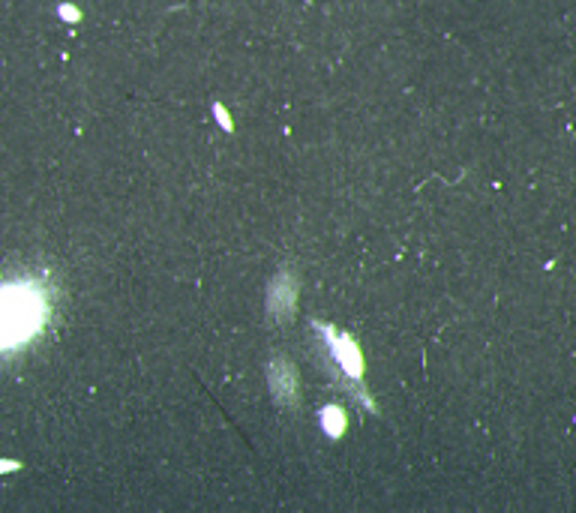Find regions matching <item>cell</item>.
Returning <instances> with one entry per match:
<instances>
[{
  "instance_id": "1",
  "label": "cell",
  "mask_w": 576,
  "mask_h": 513,
  "mask_svg": "<svg viewBox=\"0 0 576 513\" xmlns=\"http://www.w3.org/2000/svg\"><path fill=\"white\" fill-rule=\"evenodd\" d=\"M51 321V286L36 276L0 282V355L27 348Z\"/></svg>"
},
{
  "instance_id": "2",
  "label": "cell",
  "mask_w": 576,
  "mask_h": 513,
  "mask_svg": "<svg viewBox=\"0 0 576 513\" xmlns=\"http://www.w3.org/2000/svg\"><path fill=\"white\" fill-rule=\"evenodd\" d=\"M312 330L327 351V360L334 367V382H339V387L351 390L354 399H361V405H366L375 414L373 394L363 384V355H361L358 342L346 330H336L334 324H324V321H312Z\"/></svg>"
},
{
  "instance_id": "3",
  "label": "cell",
  "mask_w": 576,
  "mask_h": 513,
  "mask_svg": "<svg viewBox=\"0 0 576 513\" xmlns=\"http://www.w3.org/2000/svg\"><path fill=\"white\" fill-rule=\"evenodd\" d=\"M267 387L270 396L282 409H297L300 405V384H297V369L288 357H273L267 363Z\"/></svg>"
},
{
  "instance_id": "4",
  "label": "cell",
  "mask_w": 576,
  "mask_h": 513,
  "mask_svg": "<svg viewBox=\"0 0 576 513\" xmlns=\"http://www.w3.org/2000/svg\"><path fill=\"white\" fill-rule=\"evenodd\" d=\"M297 291H300V282L294 270H282V274L273 276V282L267 286V313L285 321L294 315V303H297Z\"/></svg>"
},
{
  "instance_id": "5",
  "label": "cell",
  "mask_w": 576,
  "mask_h": 513,
  "mask_svg": "<svg viewBox=\"0 0 576 513\" xmlns=\"http://www.w3.org/2000/svg\"><path fill=\"white\" fill-rule=\"evenodd\" d=\"M319 423H321L327 438H342V436H346V426H348V414H346L342 405L327 402L324 409L319 411Z\"/></svg>"
},
{
  "instance_id": "6",
  "label": "cell",
  "mask_w": 576,
  "mask_h": 513,
  "mask_svg": "<svg viewBox=\"0 0 576 513\" xmlns=\"http://www.w3.org/2000/svg\"><path fill=\"white\" fill-rule=\"evenodd\" d=\"M213 114H216V120H219V124H223V129H225V132H231V120H228V112H225V108L219 105V102L213 105Z\"/></svg>"
},
{
  "instance_id": "7",
  "label": "cell",
  "mask_w": 576,
  "mask_h": 513,
  "mask_svg": "<svg viewBox=\"0 0 576 513\" xmlns=\"http://www.w3.org/2000/svg\"><path fill=\"white\" fill-rule=\"evenodd\" d=\"M18 463H0V471H16Z\"/></svg>"
}]
</instances>
